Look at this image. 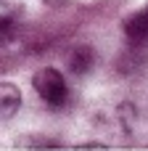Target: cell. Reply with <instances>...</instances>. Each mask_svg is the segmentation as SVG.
<instances>
[{
	"mask_svg": "<svg viewBox=\"0 0 148 151\" xmlns=\"http://www.w3.org/2000/svg\"><path fill=\"white\" fill-rule=\"evenodd\" d=\"M16 146H19V149H64V143H61V141H53V138H40V135L21 138Z\"/></svg>",
	"mask_w": 148,
	"mask_h": 151,
	"instance_id": "5b68a950",
	"label": "cell"
},
{
	"mask_svg": "<svg viewBox=\"0 0 148 151\" xmlns=\"http://www.w3.org/2000/svg\"><path fill=\"white\" fill-rule=\"evenodd\" d=\"M13 32H16V21L11 16H0V45L8 42L13 37Z\"/></svg>",
	"mask_w": 148,
	"mask_h": 151,
	"instance_id": "8992f818",
	"label": "cell"
},
{
	"mask_svg": "<svg viewBox=\"0 0 148 151\" xmlns=\"http://www.w3.org/2000/svg\"><path fill=\"white\" fill-rule=\"evenodd\" d=\"M122 29H124V40L132 50H146L148 48V5L135 11L132 16H127Z\"/></svg>",
	"mask_w": 148,
	"mask_h": 151,
	"instance_id": "7a4b0ae2",
	"label": "cell"
},
{
	"mask_svg": "<svg viewBox=\"0 0 148 151\" xmlns=\"http://www.w3.org/2000/svg\"><path fill=\"white\" fill-rule=\"evenodd\" d=\"M93 61H95L93 48H77V50H71V56H69V69H71L74 74H82V72H90Z\"/></svg>",
	"mask_w": 148,
	"mask_h": 151,
	"instance_id": "277c9868",
	"label": "cell"
},
{
	"mask_svg": "<svg viewBox=\"0 0 148 151\" xmlns=\"http://www.w3.org/2000/svg\"><path fill=\"white\" fill-rule=\"evenodd\" d=\"M21 109V90L11 82H0V122L11 119Z\"/></svg>",
	"mask_w": 148,
	"mask_h": 151,
	"instance_id": "3957f363",
	"label": "cell"
},
{
	"mask_svg": "<svg viewBox=\"0 0 148 151\" xmlns=\"http://www.w3.org/2000/svg\"><path fill=\"white\" fill-rule=\"evenodd\" d=\"M32 85H34V93L40 96V101L50 109H61L66 106L69 101V85L64 80V74L56 69V66H45L40 69L34 77H32Z\"/></svg>",
	"mask_w": 148,
	"mask_h": 151,
	"instance_id": "6da1fadb",
	"label": "cell"
}]
</instances>
